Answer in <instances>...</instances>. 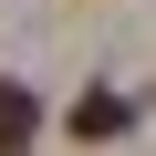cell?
Segmentation results:
<instances>
[{"label": "cell", "instance_id": "obj_2", "mask_svg": "<svg viewBox=\"0 0 156 156\" xmlns=\"http://www.w3.org/2000/svg\"><path fill=\"white\" fill-rule=\"evenodd\" d=\"M42 135V104H31V83H0V156L11 146H31Z\"/></svg>", "mask_w": 156, "mask_h": 156}, {"label": "cell", "instance_id": "obj_1", "mask_svg": "<svg viewBox=\"0 0 156 156\" xmlns=\"http://www.w3.org/2000/svg\"><path fill=\"white\" fill-rule=\"evenodd\" d=\"M125 125H135L125 94H83V104H73V135H83V146H104V135H125Z\"/></svg>", "mask_w": 156, "mask_h": 156}]
</instances>
